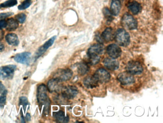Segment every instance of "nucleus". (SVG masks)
<instances>
[{"mask_svg":"<svg viewBox=\"0 0 163 123\" xmlns=\"http://www.w3.org/2000/svg\"><path fill=\"white\" fill-rule=\"evenodd\" d=\"M47 87L44 84L39 85L37 89V99L39 104L45 106V112L47 113L49 111L50 102L47 97Z\"/></svg>","mask_w":163,"mask_h":123,"instance_id":"obj_1","label":"nucleus"},{"mask_svg":"<svg viewBox=\"0 0 163 123\" xmlns=\"http://www.w3.org/2000/svg\"><path fill=\"white\" fill-rule=\"evenodd\" d=\"M114 38L116 42L121 46H127L130 42L129 34L123 28H119L116 31Z\"/></svg>","mask_w":163,"mask_h":123,"instance_id":"obj_2","label":"nucleus"},{"mask_svg":"<svg viewBox=\"0 0 163 123\" xmlns=\"http://www.w3.org/2000/svg\"><path fill=\"white\" fill-rule=\"evenodd\" d=\"M122 26L128 30H134L137 27V22L136 19L129 14H124L121 20Z\"/></svg>","mask_w":163,"mask_h":123,"instance_id":"obj_3","label":"nucleus"},{"mask_svg":"<svg viewBox=\"0 0 163 123\" xmlns=\"http://www.w3.org/2000/svg\"><path fill=\"white\" fill-rule=\"evenodd\" d=\"M16 69L15 65H7L0 67V78L3 79H10L12 78Z\"/></svg>","mask_w":163,"mask_h":123,"instance_id":"obj_4","label":"nucleus"},{"mask_svg":"<svg viewBox=\"0 0 163 123\" xmlns=\"http://www.w3.org/2000/svg\"><path fill=\"white\" fill-rule=\"evenodd\" d=\"M126 69L127 72L133 75H139L143 71V67L137 61H132L128 63Z\"/></svg>","mask_w":163,"mask_h":123,"instance_id":"obj_5","label":"nucleus"},{"mask_svg":"<svg viewBox=\"0 0 163 123\" xmlns=\"http://www.w3.org/2000/svg\"><path fill=\"white\" fill-rule=\"evenodd\" d=\"M98 82L107 83L109 81L111 75L106 69L101 68L97 70L93 75Z\"/></svg>","mask_w":163,"mask_h":123,"instance_id":"obj_6","label":"nucleus"},{"mask_svg":"<svg viewBox=\"0 0 163 123\" xmlns=\"http://www.w3.org/2000/svg\"><path fill=\"white\" fill-rule=\"evenodd\" d=\"M61 90L63 97L67 99H73L78 94V89L75 86H66L62 88Z\"/></svg>","mask_w":163,"mask_h":123,"instance_id":"obj_7","label":"nucleus"},{"mask_svg":"<svg viewBox=\"0 0 163 123\" xmlns=\"http://www.w3.org/2000/svg\"><path fill=\"white\" fill-rule=\"evenodd\" d=\"M73 76V72L69 69H60L55 73L54 78L60 81H66L71 79Z\"/></svg>","mask_w":163,"mask_h":123,"instance_id":"obj_8","label":"nucleus"},{"mask_svg":"<svg viewBox=\"0 0 163 123\" xmlns=\"http://www.w3.org/2000/svg\"><path fill=\"white\" fill-rule=\"evenodd\" d=\"M117 79L123 85H131L135 82V79L133 75L129 73H122L118 76Z\"/></svg>","mask_w":163,"mask_h":123,"instance_id":"obj_9","label":"nucleus"},{"mask_svg":"<svg viewBox=\"0 0 163 123\" xmlns=\"http://www.w3.org/2000/svg\"><path fill=\"white\" fill-rule=\"evenodd\" d=\"M106 51L110 57L116 59L119 57L122 54V50L117 44H111L108 46Z\"/></svg>","mask_w":163,"mask_h":123,"instance_id":"obj_10","label":"nucleus"},{"mask_svg":"<svg viewBox=\"0 0 163 123\" xmlns=\"http://www.w3.org/2000/svg\"><path fill=\"white\" fill-rule=\"evenodd\" d=\"M56 38H57V37L56 36L51 38L49 40H48L47 42H45L44 45L38 49V50H37V52H36V56H35L36 59H38V58L42 56L43 54L46 52L47 50L49 47H50L54 43Z\"/></svg>","mask_w":163,"mask_h":123,"instance_id":"obj_11","label":"nucleus"},{"mask_svg":"<svg viewBox=\"0 0 163 123\" xmlns=\"http://www.w3.org/2000/svg\"><path fill=\"white\" fill-rule=\"evenodd\" d=\"M104 51V47L103 45L101 43L95 44L90 47L88 51V56L89 55H95L100 56L103 53Z\"/></svg>","mask_w":163,"mask_h":123,"instance_id":"obj_12","label":"nucleus"},{"mask_svg":"<svg viewBox=\"0 0 163 123\" xmlns=\"http://www.w3.org/2000/svg\"><path fill=\"white\" fill-rule=\"evenodd\" d=\"M62 88L61 82L56 78L50 79L47 83V89L50 92H58Z\"/></svg>","mask_w":163,"mask_h":123,"instance_id":"obj_13","label":"nucleus"},{"mask_svg":"<svg viewBox=\"0 0 163 123\" xmlns=\"http://www.w3.org/2000/svg\"><path fill=\"white\" fill-rule=\"evenodd\" d=\"M30 52H24L22 53H18L15 56L14 59L16 62L22 64H28L30 60Z\"/></svg>","mask_w":163,"mask_h":123,"instance_id":"obj_14","label":"nucleus"},{"mask_svg":"<svg viewBox=\"0 0 163 123\" xmlns=\"http://www.w3.org/2000/svg\"><path fill=\"white\" fill-rule=\"evenodd\" d=\"M103 64L107 69L112 71H114L118 69L119 63L115 59L112 58H106L103 60Z\"/></svg>","mask_w":163,"mask_h":123,"instance_id":"obj_15","label":"nucleus"},{"mask_svg":"<svg viewBox=\"0 0 163 123\" xmlns=\"http://www.w3.org/2000/svg\"><path fill=\"white\" fill-rule=\"evenodd\" d=\"M83 84L88 89H94L98 86V81L93 76H88L84 78Z\"/></svg>","mask_w":163,"mask_h":123,"instance_id":"obj_16","label":"nucleus"},{"mask_svg":"<svg viewBox=\"0 0 163 123\" xmlns=\"http://www.w3.org/2000/svg\"><path fill=\"white\" fill-rule=\"evenodd\" d=\"M115 33L112 27L106 28L101 35V38L103 42H109L114 38Z\"/></svg>","mask_w":163,"mask_h":123,"instance_id":"obj_17","label":"nucleus"},{"mask_svg":"<svg viewBox=\"0 0 163 123\" xmlns=\"http://www.w3.org/2000/svg\"><path fill=\"white\" fill-rule=\"evenodd\" d=\"M121 5L120 0H112L111 12L113 16H117L121 10Z\"/></svg>","mask_w":163,"mask_h":123,"instance_id":"obj_18","label":"nucleus"},{"mask_svg":"<svg viewBox=\"0 0 163 123\" xmlns=\"http://www.w3.org/2000/svg\"><path fill=\"white\" fill-rule=\"evenodd\" d=\"M53 116L56 121L61 123H66L69 121L68 116H66L63 111H59L53 113Z\"/></svg>","mask_w":163,"mask_h":123,"instance_id":"obj_19","label":"nucleus"},{"mask_svg":"<svg viewBox=\"0 0 163 123\" xmlns=\"http://www.w3.org/2000/svg\"><path fill=\"white\" fill-rule=\"evenodd\" d=\"M5 40L9 45L12 46H17L19 41L18 36L15 33H10L5 36Z\"/></svg>","mask_w":163,"mask_h":123,"instance_id":"obj_20","label":"nucleus"},{"mask_svg":"<svg viewBox=\"0 0 163 123\" xmlns=\"http://www.w3.org/2000/svg\"><path fill=\"white\" fill-rule=\"evenodd\" d=\"M128 8L134 15H137L141 11V6L139 3L134 1L129 3Z\"/></svg>","mask_w":163,"mask_h":123,"instance_id":"obj_21","label":"nucleus"},{"mask_svg":"<svg viewBox=\"0 0 163 123\" xmlns=\"http://www.w3.org/2000/svg\"><path fill=\"white\" fill-rule=\"evenodd\" d=\"M89 70V66L85 62L81 63L78 67V74L82 76L85 75L88 72Z\"/></svg>","mask_w":163,"mask_h":123,"instance_id":"obj_22","label":"nucleus"},{"mask_svg":"<svg viewBox=\"0 0 163 123\" xmlns=\"http://www.w3.org/2000/svg\"><path fill=\"white\" fill-rule=\"evenodd\" d=\"M7 26L6 30L9 31H15L18 27V23L17 21L14 19V18H10L8 19L7 21Z\"/></svg>","mask_w":163,"mask_h":123,"instance_id":"obj_23","label":"nucleus"},{"mask_svg":"<svg viewBox=\"0 0 163 123\" xmlns=\"http://www.w3.org/2000/svg\"><path fill=\"white\" fill-rule=\"evenodd\" d=\"M17 0H8L0 5V8H8L17 5Z\"/></svg>","mask_w":163,"mask_h":123,"instance_id":"obj_24","label":"nucleus"},{"mask_svg":"<svg viewBox=\"0 0 163 123\" xmlns=\"http://www.w3.org/2000/svg\"><path fill=\"white\" fill-rule=\"evenodd\" d=\"M88 56L89 58V63L92 65L97 64L100 61V56H99L89 55V56Z\"/></svg>","mask_w":163,"mask_h":123,"instance_id":"obj_25","label":"nucleus"},{"mask_svg":"<svg viewBox=\"0 0 163 123\" xmlns=\"http://www.w3.org/2000/svg\"><path fill=\"white\" fill-rule=\"evenodd\" d=\"M103 13L105 17L107 18L108 21H111L113 20V14L107 7H105L103 10Z\"/></svg>","mask_w":163,"mask_h":123,"instance_id":"obj_26","label":"nucleus"},{"mask_svg":"<svg viewBox=\"0 0 163 123\" xmlns=\"http://www.w3.org/2000/svg\"><path fill=\"white\" fill-rule=\"evenodd\" d=\"M31 0H25L24 2L22 3L21 5L18 6V9L20 10H23L25 9H27V8L31 5Z\"/></svg>","mask_w":163,"mask_h":123,"instance_id":"obj_27","label":"nucleus"},{"mask_svg":"<svg viewBox=\"0 0 163 123\" xmlns=\"http://www.w3.org/2000/svg\"><path fill=\"white\" fill-rule=\"evenodd\" d=\"M26 16L24 13L18 14L16 16V20L18 22L20 23L21 24L24 23L26 21Z\"/></svg>","mask_w":163,"mask_h":123,"instance_id":"obj_28","label":"nucleus"},{"mask_svg":"<svg viewBox=\"0 0 163 123\" xmlns=\"http://www.w3.org/2000/svg\"><path fill=\"white\" fill-rule=\"evenodd\" d=\"M19 103L20 105H23L24 107L26 108L28 104V99L25 96H22L19 99Z\"/></svg>","mask_w":163,"mask_h":123,"instance_id":"obj_29","label":"nucleus"},{"mask_svg":"<svg viewBox=\"0 0 163 123\" xmlns=\"http://www.w3.org/2000/svg\"><path fill=\"white\" fill-rule=\"evenodd\" d=\"M7 92H5L2 94L1 96L0 97V107H4L5 104L6 100V95Z\"/></svg>","mask_w":163,"mask_h":123,"instance_id":"obj_30","label":"nucleus"},{"mask_svg":"<svg viewBox=\"0 0 163 123\" xmlns=\"http://www.w3.org/2000/svg\"><path fill=\"white\" fill-rule=\"evenodd\" d=\"M14 13L11 12L5 13H2L0 14V20H4L6 18L12 15H13Z\"/></svg>","mask_w":163,"mask_h":123,"instance_id":"obj_31","label":"nucleus"},{"mask_svg":"<svg viewBox=\"0 0 163 123\" xmlns=\"http://www.w3.org/2000/svg\"><path fill=\"white\" fill-rule=\"evenodd\" d=\"M7 24V22L5 20H0V30L6 28Z\"/></svg>","mask_w":163,"mask_h":123,"instance_id":"obj_32","label":"nucleus"},{"mask_svg":"<svg viewBox=\"0 0 163 123\" xmlns=\"http://www.w3.org/2000/svg\"><path fill=\"white\" fill-rule=\"evenodd\" d=\"M7 92V90H6L5 86L1 82H0V94H2L4 93Z\"/></svg>","mask_w":163,"mask_h":123,"instance_id":"obj_33","label":"nucleus"},{"mask_svg":"<svg viewBox=\"0 0 163 123\" xmlns=\"http://www.w3.org/2000/svg\"><path fill=\"white\" fill-rule=\"evenodd\" d=\"M5 49V45L2 42H0V51H2Z\"/></svg>","mask_w":163,"mask_h":123,"instance_id":"obj_34","label":"nucleus"},{"mask_svg":"<svg viewBox=\"0 0 163 123\" xmlns=\"http://www.w3.org/2000/svg\"><path fill=\"white\" fill-rule=\"evenodd\" d=\"M26 119H27V120H28V121H29L30 120L31 118V116L30 115V114H27V115H26Z\"/></svg>","mask_w":163,"mask_h":123,"instance_id":"obj_35","label":"nucleus"}]
</instances>
